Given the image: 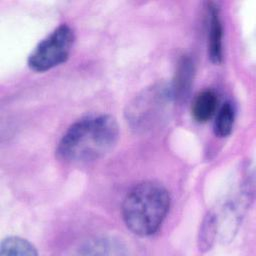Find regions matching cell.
Wrapping results in <instances>:
<instances>
[{"label": "cell", "mask_w": 256, "mask_h": 256, "mask_svg": "<svg viewBox=\"0 0 256 256\" xmlns=\"http://www.w3.org/2000/svg\"><path fill=\"white\" fill-rule=\"evenodd\" d=\"M120 136L116 119L107 114L89 116L74 123L62 136L56 154L69 164H84L107 155Z\"/></svg>", "instance_id": "cell-1"}, {"label": "cell", "mask_w": 256, "mask_h": 256, "mask_svg": "<svg viewBox=\"0 0 256 256\" xmlns=\"http://www.w3.org/2000/svg\"><path fill=\"white\" fill-rule=\"evenodd\" d=\"M168 190L160 183L145 181L136 185L125 197L122 217L126 227L139 237L157 233L170 209Z\"/></svg>", "instance_id": "cell-2"}, {"label": "cell", "mask_w": 256, "mask_h": 256, "mask_svg": "<svg viewBox=\"0 0 256 256\" xmlns=\"http://www.w3.org/2000/svg\"><path fill=\"white\" fill-rule=\"evenodd\" d=\"M75 34L66 24L57 27L43 39L28 57V66L37 73L47 72L64 64L72 51Z\"/></svg>", "instance_id": "cell-3"}, {"label": "cell", "mask_w": 256, "mask_h": 256, "mask_svg": "<svg viewBox=\"0 0 256 256\" xmlns=\"http://www.w3.org/2000/svg\"><path fill=\"white\" fill-rule=\"evenodd\" d=\"M174 100L171 86H154L135 98L127 116L135 128H146L155 121L162 111Z\"/></svg>", "instance_id": "cell-4"}, {"label": "cell", "mask_w": 256, "mask_h": 256, "mask_svg": "<svg viewBox=\"0 0 256 256\" xmlns=\"http://www.w3.org/2000/svg\"><path fill=\"white\" fill-rule=\"evenodd\" d=\"M209 8L210 24L208 53L210 61L215 65H219L223 60V25L218 6L212 3Z\"/></svg>", "instance_id": "cell-5"}, {"label": "cell", "mask_w": 256, "mask_h": 256, "mask_svg": "<svg viewBox=\"0 0 256 256\" xmlns=\"http://www.w3.org/2000/svg\"><path fill=\"white\" fill-rule=\"evenodd\" d=\"M219 99L215 91L206 89L195 97L192 103V115L199 123H206L216 113Z\"/></svg>", "instance_id": "cell-6"}, {"label": "cell", "mask_w": 256, "mask_h": 256, "mask_svg": "<svg viewBox=\"0 0 256 256\" xmlns=\"http://www.w3.org/2000/svg\"><path fill=\"white\" fill-rule=\"evenodd\" d=\"M194 64L189 57H183L178 65L173 84L171 85L174 100L183 99L191 89L194 78Z\"/></svg>", "instance_id": "cell-7"}, {"label": "cell", "mask_w": 256, "mask_h": 256, "mask_svg": "<svg viewBox=\"0 0 256 256\" xmlns=\"http://www.w3.org/2000/svg\"><path fill=\"white\" fill-rule=\"evenodd\" d=\"M124 244L113 238H96L83 245L80 254L85 255H108V254H126Z\"/></svg>", "instance_id": "cell-8"}, {"label": "cell", "mask_w": 256, "mask_h": 256, "mask_svg": "<svg viewBox=\"0 0 256 256\" xmlns=\"http://www.w3.org/2000/svg\"><path fill=\"white\" fill-rule=\"evenodd\" d=\"M219 233L217 214L210 211L204 218L198 237L199 251L205 253L212 249Z\"/></svg>", "instance_id": "cell-9"}, {"label": "cell", "mask_w": 256, "mask_h": 256, "mask_svg": "<svg viewBox=\"0 0 256 256\" xmlns=\"http://www.w3.org/2000/svg\"><path fill=\"white\" fill-rule=\"evenodd\" d=\"M38 251L28 240L11 236L0 244V256H37Z\"/></svg>", "instance_id": "cell-10"}, {"label": "cell", "mask_w": 256, "mask_h": 256, "mask_svg": "<svg viewBox=\"0 0 256 256\" xmlns=\"http://www.w3.org/2000/svg\"><path fill=\"white\" fill-rule=\"evenodd\" d=\"M236 110L231 102H226L220 108L214 122V133L219 138L228 137L234 128Z\"/></svg>", "instance_id": "cell-11"}]
</instances>
